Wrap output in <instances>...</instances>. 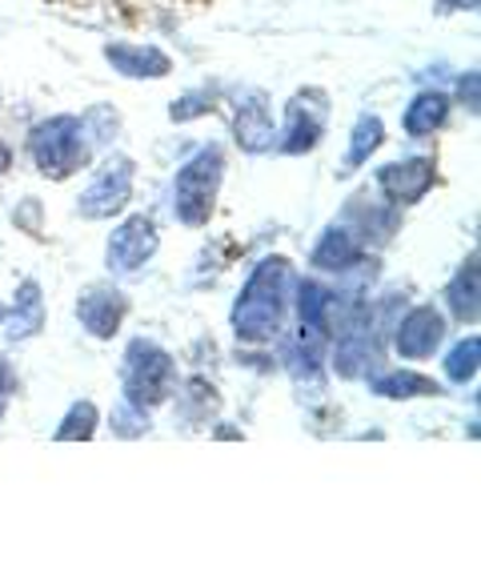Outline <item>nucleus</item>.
I'll use <instances>...</instances> for the list:
<instances>
[{"instance_id": "nucleus-10", "label": "nucleus", "mask_w": 481, "mask_h": 562, "mask_svg": "<svg viewBox=\"0 0 481 562\" xmlns=\"http://www.w3.org/2000/svg\"><path fill=\"white\" fill-rule=\"evenodd\" d=\"M446 338V317L437 314L434 305H413L410 314L398 322V334H393V346H398L401 358L410 362H422V358H434V350Z\"/></svg>"}, {"instance_id": "nucleus-4", "label": "nucleus", "mask_w": 481, "mask_h": 562, "mask_svg": "<svg viewBox=\"0 0 481 562\" xmlns=\"http://www.w3.org/2000/svg\"><path fill=\"white\" fill-rule=\"evenodd\" d=\"M173 353L161 350L157 341H129L125 350V366H121V386H125V402L141 406V411H153L161 406L169 394H173Z\"/></svg>"}, {"instance_id": "nucleus-15", "label": "nucleus", "mask_w": 481, "mask_h": 562, "mask_svg": "<svg viewBox=\"0 0 481 562\" xmlns=\"http://www.w3.org/2000/svg\"><path fill=\"white\" fill-rule=\"evenodd\" d=\"M478 254H470V261L461 266L458 273H454V281L446 285V302L449 310H454V317L458 322H466V326H478V314H481V302H478Z\"/></svg>"}, {"instance_id": "nucleus-5", "label": "nucleus", "mask_w": 481, "mask_h": 562, "mask_svg": "<svg viewBox=\"0 0 481 562\" xmlns=\"http://www.w3.org/2000/svg\"><path fill=\"white\" fill-rule=\"evenodd\" d=\"M133 181H137V165H133V157L113 153V157L96 169L93 181L84 186L81 198H77V213H81L84 222H105V217H113V213H121L125 205H129Z\"/></svg>"}, {"instance_id": "nucleus-7", "label": "nucleus", "mask_w": 481, "mask_h": 562, "mask_svg": "<svg viewBox=\"0 0 481 562\" xmlns=\"http://www.w3.org/2000/svg\"><path fill=\"white\" fill-rule=\"evenodd\" d=\"M157 249H161V234H157L153 217H145V213H133L129 222H121L108 237V270L113 273H137L145 261L153 258Z\"/></svg>"}, {"instance_id": "nucleus-12", "label": "nucleus", "mask_w": 481, "mask_h": 562, "mask_svg": "<svg viewBox=\"0 0 481 562\" xmlns=\"http://www.w3.org/2000/svg\"><path fill=\"white\" fill-rule=\"evenodd\" d=\"M105 60L121 77H133V81H161L173 72V60L169 53L157 45H133V41H108Z\"/></svg>"}, {"instance_id": "nucleus-27", "label": "nucleus", "mask_w": 481, "mask_h": 562, "mask_svg": "<svg viewBox=\"0 0 481 562\" xmlns=\"http://www.w3.org/2000/svg\"><path fill=\"white\" fill-rule=\"evenodd\" d=\"M16 390V378H12V370H9V362L0 358V411H4V402H9V394Z\"/></svg>"}, {"instance_id": "nucleus-16", "label": "nucleus", "mask_w": 481, "mask_h": 562, "mask_svg": "<svg viewBox=\"0 0 481 562\" xmlns=\"http://www.w3.org/2000/svg\"><path fill=\"white\" fill-rule=\"evenodd\" d=\"M381 140H386V125L377 113H362V117L353 121V133H350V149H345V161H341V173H357L377 149H381Z\"/></svg>"}, {"instance_id": "nucleus-25", "label": "nucleus", "mask_w": 481, "mask_h": 562, "mask_svg": "<svg viewBox=\"0 0 481 562\" xmlns=\"http://www.w3.org/2000/svg\"><path fill=\"white\" fill-rule=\"evenodd\" d=\"M81 121H84V130H89V137H93V140H113L121 133V117L108 105L89 109Z\"/></svg>"}, {"instance_id": "nucleus-23", "label": "nucleus", "mask_w": 481, "mask_h": 562, "mask_svg": "<svg viewBox=\"0 0 481 562\" xmlns=\"http://www.w3.org/2000/svg\"><path fill=\"white\" fill-rule=\"evenodd\" d=\"M145 430H149V411L133 406V402H121L117 411H113V434H121V438H141Z\"/></svg>"}, {"instance_id": "nucleus-20", "label": "nucleus", "mask_w": 481, "mask_h": 562, "mask_svg": "<svg viewBox=\"0 0 481 562\" xmlns=\"http://www.w3.org/2000/svg\"><path fill=\"white\" fill-rule=\"evenodd\" d=\"M478 362H481V338H478V334H470V338L458 341V346L449 350L446 378H449V382H458V386H466V382H473V378H478Z\"/></svg>"}, {"instance_id": "nucleus-14", "label": "nucleus", "mask_w": 481, "mask_h": 562, "mask_svg": "<svg viewBox=\"0 0 481 562\" xmlns=\"http://www.w3.org/2000/svg\"><path fill=\"white\" fill-rule=\"evenodd\" d=\"M446 121H449V97L437 93V89H425V93H417L410 105H405L401 130L410 133V137H434Z\"/></svg>"}, {"instance_id": "nucleus-22", "label": "nucleus", "mask_w": 481, "mask_h": 562, "mask_svg": "<svg viewBox=\"0 0 481 562\" xmlns=\"http://www.w3.org/2000/svg\"><path fill=\"white\" fill-rule=\"evenodd\" d=\"M185 398H188L185 418H193V422L209 418V411H217V406H221L217 390H213L209 382H205V378H188V382H185Z\"/></svg>"}, {"instance_id": "nucleus-18", "label": "nucleus", "mask_w": 481, "mask_h": 562, "mask_svg": "<svg viewBox=\"0 0 481 562\" xmlns=\"http://www.w3.org/2000/svg\"><path fill=\"white\" fill-rule=\"evenodd\" d=\"M369 390L381 394V398H437V394H442V386H437L434 378L413 374V370H389V374H377L374 382H369Z\"/></svg>"}, {"instance_id": "nucleus-11", "label": "nucleus", "mask_w": 481, "mask_h": 562, "mask_svg": "<svg viewBox=\"0 0 481 562\" xmlns=\"http://www.w3.org/2000/svg\"><path fill=\"white\" fill-rule=\"evenodd\" d=\"M129 314V297L113 285H89L81 293V302H77V317H81V326L93 334V338H113L121 329Z\"/></svg>"}, {"instance_id": "nucleus-2", "label": "nucleus", "mask_w": 481, "mask_h": 562, "mask_svg": "<svg viewBox=\"0 0 481 562\" xmlns=\"http://www.w3.org/2000/svg\"><path fill=\"white\" fill-rule=\"evenodd\" d=\"M28 153H33V165L48 181H65V177H72L77 169H84V165L93 161V137H89L81 117L60 113V117H48L41 125H33Z\"/></svg>"}, {"instance_id": "nucleus-17", "label": "nucleus", "mask_w": 481, "mask_h": 562, "mask_svg": "<svg viewBox=\"0 0 481 562\" xmlns=\"http://www.w3.org/2000/svg\"><path fill=\"white\" fill-rule=\"evenodd\" d=\"M45 329V297H41V285L36 281H24L21 290H16V305H12V326H9V338L12 341H24L41 334Z\"/></svg>"}, {"instance_id": "nucleus-6", "label": "nucleus", "mask_w": 481, "mask_h": 562, "mask_svg": "<svg viewBox=\"0 0 481 562\" xmlns=\"http://www.w3.org/2000/svg\"><path fill=\"white\" fill-rule=\"evenodd\" d=\"M329 97L321 89H306L285 105V130H282V153L301 157V153L318 149L325 137Z\"/></svg>"}, {"instance_id": "nucleus-1", "label": "nucleus", "mask_w": 481, "mask_h": 562, "mask_svg": "<svg viewBox=\"0 0 481 562\" xmlns=\"http://www.w3.org/2000/svg\"><path fill=\"white\" fill-rule=\"evenodd\" d=\"M289 285H294V273H289V261L285 258H265L257 270L249 273L245 290H241V297L233 305L237 341L261 346V341H273L282 334Z\"/></svg>"}, {"instance_id": "nucleus-21", "label": "nucleus", "mask_w": 481, "mask_h": 562, "mask_svg": "<svg viewBox=\"0 0 481 562\" xmlns=\"http://www.w3.org/2000/svg\"><path fill=\"white\" fill-rule=\"evenodd\" d=\"M96 430V406L93 402H77L69 414H65V422L57 426V442H77V438H93Z\"/></svg>"}, {"instance_id": "nucleus-30", "label": "nucleus", "mask_w": 481, "mask_h": 562, "mask_svg": "<svg viewBox=\"0 0 481 562\" xmlns=\"http://www.w3.org/2000/svg\"><path fill=\"white\" fill-rule=\"evenodd\" d=\"M0 322H4V305H0Z\"/></svg>"}, {"instance_id": "nucleus-8", "label": "nucleus", "mask_w": 481, "mask_h": 562, "mask_svg": "<svg viewBox=\"0 0 481 562\" xmlns=\"http://www.w3.org/2000/svg\"><path fill=\"white\" fill-rule=\"evenodd\" d=\"M437 181V165L430 157H405V161H389L377 169V189L386 193L393 205H413L422 201Z\"/></svg>"}, {"instance_id": "nucleus-19", "label": "nucleus", "mask_w": 481, "mask_h": 562, "mask_svg": "<svg viewBox=\"0 0 481 562\" xmlns=\"http://www.w3.org/2000/svg\"><path fill=\"white\" fill-rule=\"evenodd\" d=\"M329 302H333V290H325L321 281H301V285H297V314H301V326L325 329L329 334Z\"/></svg>"}, {"instance_id": "nucleus-24", "label": "nucleus", "mask_w": 481, "mask_h": 562, "mask_svg": "<svg viewBox=\"0 0 481 562\" xmlns=\"http://www.w3.org/2000/svg\"><path fill=\"white\" fill-rule=\"evenodd\" d=\"M205 113H213V93L209 89H193V93H185L181 101H173V109H169V117L181 125V121H193V117H205Z\"/></svg>"}, {"instance_id": "nucleus-28", "label": "nucleus", "mask_w": 481, "mask_h": 562, "mask_svg": "<svg viewBox=\"0 0 481 562\" xmlns=\"http://www.w3.org/2000/svg\"><path fill=\"white\" fill-rule=\"evenodd\" d=\"M473 12L478 9V0H437V12Z\"/></svg>"}, {"instance_id": "nucleus-29", "label": "nucleus", "mask_w": 481, "mask_h": 562, "mask_svg": "<svg viewBox=\"0 0 481 562\" xmlns=\"http://www.w3.org/2000/svg\"><path fill=\"white\" fill-rule=\"evenodd\" d=\"M9 169H12V149L4 145V140H0V177L9 173Z\"/></svg>"}, {"instance_id": "nucleus-26", "label": "nucleus", "mask_w": 481, "mask_h": 562, "mask_svg": "<svg viewBox=\"0 0 481 562\" xmlns=\"http://www.w3.org/2000/svg\"><path fill=\"white\" fill-rule=\"evenodd\" d=\"M458 97H461V105L470 109V113H478V109H481V77H478V69H470L458 81Z\"/></svg>"}, {"instance_id": "nucleus-13", "label": "nucleus", "mask_w": 481, "mask_h": 562, "mask_svg": "<svg viewBox=\"0 0 481 562\" xmlns=\"http://www.w3.org/2000/svg\"><path fill=\"white\" fill-rule=\"evenodd\" d=\"M309 266H318L321 273H350L353 266H362V241L345 225H329L309 254Z\"/></svg>"}, {"instance_id": "nucleus-9", "label": "nucleus", "mask_w": 481, "mask_h": 562, "mask_svg": "<svg viewBox=\"0 0 481 562\" xmlns=\"http://www.w3.org/2000/svg\"><path fill=\"white\" fill-rule=\"evenodd\" d=\"M233 137L245 153H270L273 140H277V130H273V113L270 101L261 89H241L233 105Z\"/></svg>"}, {"instance_id": "nucleus-3", "label": "nucleus", "mask_w": 481, "mask_h": 562, "mask_svg": "<svg viewBox=\"0 0 481 562\" xmlns=\"http://www.w3.org/2000/svg\"><path fill=\"white\" fill-rule=\"evenodd\" d=\"M225 181V153L221 145H205V149L193 153V161H185L173 177V213L176 222L188 225V229H201V225L213 217V205H217V193H221Z\"/></svg>"}]
</instances>
